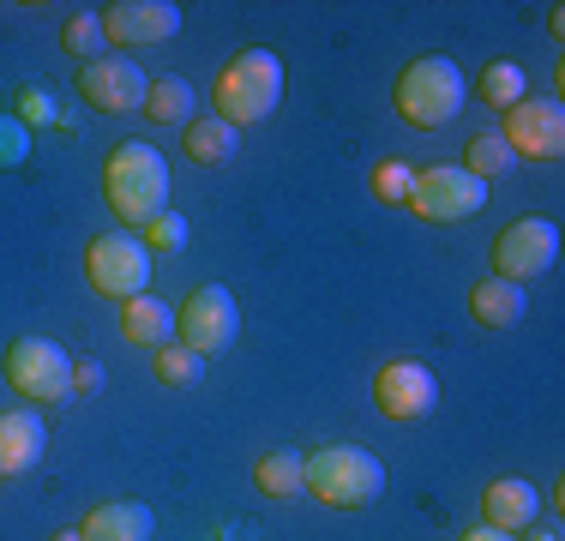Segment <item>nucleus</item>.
<instances>
[{"label":"nucleus","instance_id":"21","mask_svg":"<svg viewBox=\"0 0 565 541\" xmlns=\"http://www.w3.org/2000/svg\"><path fill=\"white\" fill-rule=\"evenodd\" d=\"M476 91H481V103L488 108H518L523 97H530V78H523V66L518 61H493V66H481V78H476Z\"/></svg>","mask_w":565,"mask_h":541},{"label":"nucleus","instance_id":"16","mask_svg":"<svg viewBox=\"0 0 565 541\" xmlns=\"http://www.w3.org/2000/svg\"><path fill=\"white\" fill-rule=\"evenodd\" d=\"M469 314H476V325H488V331H511V325H523V314H530V289L505 283V277H488L469 289Z\"/></svg>","mask_w":565,"mask_h":541},{"label":"nucleus","instance_id":"2","mask_svg":"<svg viewBox=\"0 0 565 541\" xmlns=\"http://www.w3.org/2000/svg\"><path fill=\"white\" fill-rule=\"evenodd\" d=\"M463 97H469V78L451 54H415L397 73V91H392L397 115L422 132H434V127H446V120L463 115Z\"/></svg>","mask_w":565,"mask_h":541},{"label":"nucleus","instance_id":"14","mask_svg":"<svg viewBox=\"0 0 565 541\" xmlns=\"http://www.w3.org/2000/svg\"><path fill=\"white\" fill-rule=\"evenodd\" d=\"M49 452V427L36 410H0V481L36 469Z\"/></svg>","mask_w":565,"mask_h":541},{"label":"nucleus","instance_id":"23","mask_svg":"<svg viewBox=\"0 0 565 541\" xmlns=\"http://www.w3.org/2000/svg\"><path fill=\"white\" fill-rule=\"evenodd\" d=\"M61 49L73 54L78 66H85V61H103V54H109V36H103V19H97V12H73V19L61 24Z\"/></svg>","mask_w":565,"mask_h":541},{"label":"nucleus","instance_id":"9","mask_svg":"<svg viewBox=\"0 0 565 541\" xmlns=\"http://www.w3.org/2000/svg\"><path fill=\"white\" fill-rule=\"evenodd\" d=\"M235 331H241V307L223 283H205V289H193L174 307V337H181L193 356H217V349L235 343Z\"/></svg>","mask_w":565,"mask_h":541},{"label":"nucleus","instance_id":"17","mask_svg":"<svg viewBox=\"0 0 565 541\" xmlns=\"http://www.w3.org/2000/svg\"><path fill=\"white\" fill-rule=\"evenodd\" d=\"M151 530H157L151 506H132V499H109V506H97L78 523L85 541H151Z\"/></svg>","mask_w":565,"mask_h":541},{"label":"nucleus","instance_id":"5","mask_svg":"<svg viewBox=\"0 0 565 541\" xmlns=\"http://www.w3.org/2000/svg\"><path fill=\"white\" fill-rule=\"evenodd\" d=\"M85 277L97 295L109 301H132V295H151V247H145L132 229H115V235H97L85 247Z\"/></svg>","mask_w":565,"mask_h":541},{"label":"nucleus","instance_id":"18","mask_svg":"<svg viewBox=\"0 0 565 541\" xmlns=\"http://www.w3.org/2000/svg\"><path fill=\"white\" fill-rule=\"evenodd\" d=\"M120 337H127V343H145V349L174 343V307L157 301V295H132V301H120Z\"/></svg>","mask_w":565,"mask_h":541},{"label":"nucleus","instance_id":"13","mask_svg":"<svg viewBox=\"0 0 565 541\" xmlns=\"http://www.w3.org/2000/svg\"><path fill=\"white\" fill-rule=\"evenodd\" d=\"M174 31H181V7L174 0H115V7H103V36L120 49L169 43Z\"/></svg>","mask_w":565,"mask_h":541},{"label":"nucleus","instance_id":"3","mask_svg":"<svg viewBox=\"0 0 565 541\" xmlns=\"http://www.w3.org/2000/svg\"><path fill=\"white\" fill-rule=\"evenodd\" d=\"M301 481L313 499H326L338 511H355L385 494V464L367 445H319V452L301 457Z\"/></svg>","mask_w":565,"mask_h":541},{"label":"nucleus","instance_id":"26","mask_svg":"<svg viewBox=\"0 0 565 541\" xmlns=\"http://www.w3.org/2000/svg\"><path fill=\"white\" fill-rule=\"evenodd\" d=\"M24 157H31V127L0 108V169H19Z\"/></svg>","mask_w":565,"mask_h":541},{"label":"nucleus","instance_id":"19","mask_svg":"<svg viewBox=\"0 0 565 541\" xmlns=\"http://www.w3.org/2000/svg\"><path fill=\"white\" fill-rule=\"evenodd\" d=\"M181 145H186V157H193V162H228V157H235V127L217 120V115H193L181 127Z\"/></svg>","mask_w":565,"mask_h":541},{"label":"nucleus","instance_id":"31","mask_svg":"<svg viewBox=\"0 0 565 541\" xmlns=\"http://www.w3.org/2000/svg\"><path fill=\"white\" fill-rule=\"evenodd\" d=\"M463 541H511V535H505V530H488V523H481V530H469Z\"/></svg>","mask_w":565,"mask_h":541},{"label":"nucleus","instance_id":"10","mask_svg":"<svg viewBox=\"0 0 565 541\" xmlns=\"http://www.w3.org/2000/svg\"><path fill=\"white\" fill-rule=\"evenodd\" d=\"M500 139H505L511 157L559 162V151H565V108H559V97H523L518 108H505Z\"/></svg>","mask_w":565,"mask_h":541},{"label":"nucleus","instance_id":"22","mask_svg":"<svg viewBox=\"0 0 565 541\" xmlns=\"http://www.w3.org/2000/svg\"><path fill=\"white\" fill-rule=\"evenodd\" d=\"M253 481H259L265 499H295V494H307L301 457H295V452H265L259 464H253Z\"/></svg>","mask_w":565,"mask_h":541},{"label":"nucleus","instance_id":"1","mask_svg":"<svg viewBox=\"0 0 565 541\" xmlns=\"http://www.w3.org/2000/svg\"><path fill=\"white\" fill-rule=\"evenodd\" d=\"M103 199H109V211L127 229H145L151 216H163L169 211V162H163V151L145 145V139L115 145L109 162H103Z\"/></svg>","mask_w":565,"mask_h":541},{"label":"nucleus","instance_id":"29","mask_svg":"<svg viewBox=\"0 0 565 541\" xmlns=\"http://www.w3.org/2000/svg\"><path fill=\"white\" fill-rule=\"evenodd\" d=\"M19 120H24V127H36V120H55V97H49V91H36V85H24V91H19Z\"/></svg>","mask_w":565,"mask_h":541},{"label":"nucleus","instance_id":"7","mask_svg":"<svg viewBox=\"0 0 565 541\" xmlns=\"http://www.w3.org/2000/svg\"><path fill=\"white\" fill-rule=\"evenodd\" d=\"M7 379L19 397H31L43 410V403L73 397V356H66L55 337H19L7 349Z\"/></svg>","mask_w":565,"mask_h":541},{"label":"nucleus","instance_id":"20","mask_svg":"<svg viewBox=\"0 0 565 541\" xmlns=\"http://www.w3.org/2000/svg\"><path fill=\"white\" fill-rule=\"evenodd\" d=\"M145 115L157 120V127H186L193 120V85L186 78H151V91H145Z\"/></svg>","mask_w":565,"mask_h":541},{"label":"nucleus","instance_id":"11","mask_svg":"<svg viewBox=\"0 0 565 541\" xmlns=\"http://www.w3.org/2000/svg\"><path fill=\"white\" fill-rule=\"evenodd\" d=\"M434 403H439V379L422 361H385L373 373V410L385 422H422V415H434Z\"/></svg>","mask_w":565,"mask_h":541},{"label":"nucleus","instance_id":"15","mask_svg":"<svg viewBox=\"0 0 565 541\" xmlns=\"http://www.w3.org/2000/svg\"><path fill=\"white\" fill-rule=\"evenodd\" d=\"M535 511H542V494H535L530 481H518V476L493 481L488 494H481V518H488V530L518 535V530H530V523H535Z\"/></svg>","mask_w":565,"mask_h":541},{"label":"nucleus","instance_id":"27","mask_svg":"<svg viewBox=\"0 0 565 541\" xmlns=\"http://www.w3.org/2000/svg\"><path fill=\"white\" fill-rule=\"evenodd\" d=\"M139 241H145L151 253H181V247H186V223H181L174 211H163V216H151V223H145Z\"/></svg>","mask_w":565,"mask_h":541},{"label":"nucleus","instance_id":"33","mask_svg":"<svg viewBox=\"0 0 565 541\" xmlns=\"http://www.w3.org/2000/svg\"><path fill=\"white\" fill-rule=\"evenodd\" d=\"M55 541H85V535H78V530H61V535H55Z\"/></svg>","mask_w":565,"mask_h":541},{"label":"nucleus","instance_id":"4","mask_svg":"<svg viewBox=\"0 0 565 541\" xmlns=\"http://www.w3.org/2000/svg\"><path fill=\"white\" fill-rule=\"evenodd\" d=\"M282 97V61L271 49H241L223 61L217 73V120L228 127H253V120H265Z\"/></svg>","mask_w":565,"mask_h":541},{"label":"nucleus","instance_id":"32","mask_svg":"<svg viewBox=\"0 0 565 541\" xmlns=\"http://www.w3.org/2000/svg\"><path fill=\"white\" fill-rule=\"evenodd\" d=\"M530 541H559V530H535Z\"/></svg>","mask_w":565,"mask_h":541},{"label":"nucleus","instance_id":"28","mask_svg":"<svg viewBox=\"0 0 565 541\" xmlns=\"http://www.w3.org/2000/svg\"><path fill=\"white\" fill-rule=\"evenodd\" d=\"M409 181H415L409 162H380V169H373V193H380L385 205H403V199H409Z\"/></svg>","mask_w":565,"mask_h":541},{"label":"nucleus","instance_id":"25","mask_svg":"<svg viewBox=\"0 0 565 541\" xmlns=\"http://www.w3.org/2000/svg\"><path fill=\"white\" fill-rule=\"evenodd\" d=\"M157 379L163 385H199L205 379V356H193L186 343H163L157 349Z\"/></svg>","mask_w":565,"mask_h":541},{"label":"nucleus","instance_id":"12","mask_svg":"<svg viewBox=\"0 0 565 541\" xmlns=\"http://www.w3.org/2000/svg\"><path fill=\"white\" fill-rule=\"evenodd\" d=\"M145 91H151V78H145L139 61L103 54V61L78 66V97L97 108V115H132V108H145Z\"/></svg>","mask_w":565,"mask_h":541},{"label":"nucleus","instance_id":"6","mask_svg":"<svg viewBox=\"0 0 565 541\" xmlns=\"http://www.w3.org/2000/svg\"><path fill=\"white\" fill-rule=\"evenodd\" d=\"M403 205L422 216V223H463V216H476L488 205V181H476L457 162H434V169H415Z\"/></svg>","mask_w":565,"mask_h":541},{"label":"nucleus","instance_id":"30","mask_svg":"<svg viewBox=\"0 0 565 541\" xmlns=\"http://www.w3.org/2000/svg\"><path fill=\"white\" fill-rule=\"evenodd\" d=\"M73 391H103V368H97V361H73Z\"/></svg>","mask_w":565,"mask_h":541},{"label":"nucleus","instance_id":"24","mask_svg":"<svg viewBox=\"0 0 565 541\" xmlns=\"http://www.w3.org/2000/svg\"><path fill=\"white\" fill-rule=\"evenodd\" d=\"M511 162H518V157L505 151V139H500V132H476V139L463 145V162H457V169H469L476 181H493V174H505Z\"/></svg>","mask_w":565,"mask_h":541},{"label":"nucleus","instance_id":"8","mask_svg":"<svg viewBox=\"0 0 565 541\" xmlns=\"http://www.w3.org/2000/svg\"><path fill=\"white\" fill-rule=\"evenodd\" d=\"M554 265H559V223H547V216H518L493 235V277L530 289V277H547Z\"/></svg>","mask_w":565,"mask_h":541}]
</instances>
